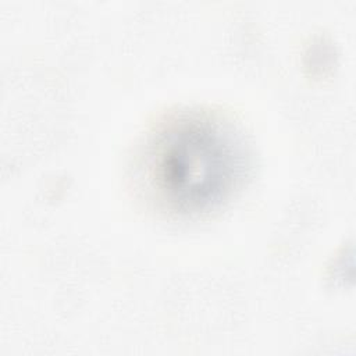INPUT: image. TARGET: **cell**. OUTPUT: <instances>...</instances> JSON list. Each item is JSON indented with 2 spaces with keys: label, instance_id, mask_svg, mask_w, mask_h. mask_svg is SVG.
Returning a JSON list of instances; mask_svg holds the SVG:
<instances>
[{
  "label": "cell",
  "instance_id": "1",
  "mask_svg": "<svg viewBox=\"0 0 356 356\" xmlns=\"http://www.w3.org/2000/svg\"><path fill=\"white\" fill-rule=\"evenodd\" d=\"M140 167L160 206L197 214L228 197L241 178L243 153L227 124L207 114L181 113L150 135Z\"/></svg>",
  "mask_w": 356,
  "mask_h": 356
}]
</instances>
